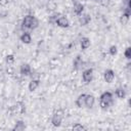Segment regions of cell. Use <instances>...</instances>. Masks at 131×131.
<instances>
[{
  "mask_svg": "<svg viewBox=\"0 0 131 131\" xmlns=\"http://www.w3.org/2000/svg\"><path fill=\"white\" fill-rule=\"evenodd\" d=\"M113 104H114V96H113V94L111 92H108V91L103 92L99 97V105H100L101 110L106 111Z\"/></svg>",
  "mask_w": 131,
  "mask_h": 131,
  "instance_id": "cell-1",
  "label": "cell"
},
{
  "mask_svg": "<svg viewBox=\"0 0 131 131\" xmlns=\"http://www.w3.org/2000/svg\"><path fill=\"white\" fill-rule=\"evenodd\" d=\"M21 25H23V28H25V29H28V30H35V29L38 27L39 21H38V19H37L34 15L28 14V15H26V16L23 18Z\"/></svg>",
  "mask_w": 131,
  "mask_h": 131,
  "instance_id": "cell-2",
  "label": "cell"
},
{
  "mask_svg": "<svg viewBox=\"0 0 131 131\" xmlns=\"http://www.w3.org/2000/svg\"><path fill=\"white\" fill-rule=\"evenodd\" d=\"M63 120V112L61 110H57L56 112L53 113L52 115V119H51V123L54 127H59L61 125V122Z\"/></svg>",
  "mask_w": 131,
  "mask_h": 131,
  "instance_id": "cell-3",
  "label": "cell"
},
{
  "mask_svg": "<svg viewBox=\"0 0 131 131\" xmlns=\"http://www.w3.org/2000/svg\"><path fill=\"white\" fill-rule=\"evenodd\" d=\"M55 24L60 28H69L70 27V20L63 15L57 16L55 19Z\"/></svg>",
  "mask_w": 131,
  "mask_h": 131,
  "instance_id": "cell-4",
  "label": "cell"
},
{
  "mask_svg": "<svg viewBox=\"0 0 131 131\" xmlns=\"http://www.w3.org/2000/svg\"><path fill=\"white\" fill-rule=\"evenodd\" d=\"M103 79L106 83H110V84L113 83L114 80H115V72L111 69L105 70L104 73H103Z\"/></svg>",
  "mask_w": 131,
  "mask_h": 131,
  "instance_id": "cell-5",
  "label": "cell"
},
{
  "mask_svg": "<svg viewBox=\"0 0 131 131\" xmlns=\"http://www.w3.org/2000/svg\"><path fill=\"white\" fill-rule=\"evenodd\" d=\"M82 79L85 83H89L93 79V70L92 69H87L83 72L82 74Z\"/></svg>",
  "mask_w": 131,
  "mask_h": 131,
  "instance_id": "cell-6",
  "label": "cell"
},
{
  "mask_svg": "<svg viewBox=\"0 0 131 131\" xmlns=\"http://www.w3.org/2000/svg\"><path fill=\"white\" fill-rule=\"evenodd\" d=\"M95 103V97L91 94H86L85 96V105L84 107H87V108H92L93 105Z\"/></svg>",
  "mask_w": 131,
  "mask_h": 131,
  "instance_id": "cell-7",
  "label": "cell"
},
{
  "mask_svg": "<svg viewBox=\"0 0 131 131\" xmlns=\"http://www.w3.org/2000/svg\"><path fill=\"white\" fill-rule=\"evenodd\" d=\"M19 72L23 76H29L31 74V66L29 63H23L20 66Z\"/></svg>",
  "mask_w": 131,
  "mask_h": 131,
  "instance_id": "cell-8",
  "label": "cell"
},
{
  "mask_svg": "<svg viewBox=\"0 0 131 131\" xmlns=\"http://www.w3.org/2000/svg\"><path fill=\"white\" fill-rule=\"evenodd\" d=\"M20 41L24 43V44H30L31 41H32V36L30 33L28 32H24L20 36Z\"/></svg>",
  "mask_w": 131,
  "mask_h": 131,
  "instance_id": "cell-9",
  "label": "cell"
},
{
  "mask_svg": "<svg viewBox=\"0 0 131 131\" xmlns=\"http://www.w3.org/2000/svg\"><path fill=\"white\" fill-rule=\"evenodd\" d=\"M80 45H81V48H82L83 50H86V49L91 45V41H90L89 38L83 37V38L81 39V41H80Z\"/></svg>",
  "mask_w": 131,
  "mask_h": 131,
  "instance_id": "cell-10",
  "label": "cell"
},
{
  "mask_svg": "<svg viewBox=\"0 0 131 131\" xmlns=\"http://www.w3.org/2000/svg\"><path fill=\"white\" fill-rule=\"evenodd\" d=\"M39 85H40V81L39 80H37V79H33L30 83H29V90L31 91V92H33V91H35L38 87H39Z\"/></svg>",
  "mask_w": 131,
  "mask_h": 131,
  "instance_id": "cell-11",
  "label": "cell"
},
{
  "mask_svg": "<svg viewBox=\"0 0 131 131\" xmlns=\"http://www.w3.org/2000/svg\"><path fill=\"white\" fill-rule=\"evenodd\" d=\"M85 96H86V94H80L78 96V98L76 99V105L78 107H84V105H85Z\"/></svg>",
  "mask_w": 131,
  "mask_h": 131,
  "instance_id": "cell-12",
  "label": "cell"
},
{
  "mask_svg": "<svg viewBox=\"0 0 131 131\" xmlns=\"http://www.w3.org/2000/svg\"><path fill=\"white\" fill-rule=\"evenodd\" d=\"M90 19H91V17L89 14H81L79 17V21L82 26H86L90 21Z\"/></svg>",
  "mask_w": 131,
  "mask_h": 131,
  "instance_id": "cell-13",
  "label": "cell"
},
{
  "mask_svg": "<svg viewBox=\"0 0 131 131\" xmlns=\"http://www.w3.org/2000/svg\"><path fill=\"white\" fill-rule=\"evenodd\" d=\"M83 8H84V6L81 3H75V5H74V12L77 15H81L82 12H83Z\"/></svg>",
  "mask_w": 131,
  "mask_h": 131,
  "instance_id": "cell-14",
  "label": "cell"
},
{
  "mask_svg": "<svg viewBox=\"0 0 131 131\" xmlns=\"http://www.w3.org/2000/svg\"><path fill=\"white\" fill-rule=\"evenodd\" d=\"M25 128H26L25 122L18 121V122H16L15 126L13 127V130H14V131H23V130H25Z\"/></svg>",
  "mask_w": 131,
  "mask_h": 131,
  "instance_id": "cell-15",
  "label": "cell"
},
{
  "mask_svg": "<svg viewBox=\"0 0 131 131\" xmlns=\"http://www.w3.org/2000/svg\"><path fill=\"white\" fill-rule=\"evenodd\" d=\"M115 93H116V96H117L118 98H120V99H123V98H125V96H126V92H125V90H124L123 88H118Z\"/></svg>",
  "mask_w": 131,
  "mask_h": 131,
  "instance_id": "cell-16",
  "label": "cell"
},
{
  "mask_svg": "<svg viewBox=\"0 0 131 131\" xmlns=\"http://www.w3.org/2000/svg\"><path fill=\"white\" fill-rule=\"evenodd\" d=\"M120 21L122 25H126L129 21V14L128 13H123L120 17Z\"/></svg>",
  "mask_w": 131,
  "mask_h": 131,
  "instance_id": "cell-17",
  "label": "cell"
},
{
  "mask_svg": "<svg viewBox=\"0 0 131 131\" xmlns=\"http://www.w3.org/2000/svg\"><path fill=\"white\" fill-rule=\"evenodd\" d=\"M108 52H110V54H111L112 56H115V55L118 53V47H117L116 45H112V46L110 47V49H108Z\"/></svg>",
  "mask_w": 131,
  "mask_h": 131,
  "instance_id": "cell-18",
  "label": "cell"
},
{
  "mask_svg": "<svg viewBox=\"0 0 131 131\" xmlns=\"http://www.w3.org/2000/svg\"><path fill=\"white\" fill-rule=\"evenodd\" d=\"M86 128L82 125V124H80V123H77V124H75L74 126H73V130H77V131H82V130H85Z\"/></svg>",
  "mask_w": 131,
  "mask_h": 131,
  "instance_id": "cell-19",
  "label": "cell"
},
{
  "mask_svg": "<svg viewBox=\"0 0 131 131\" xmlns=\"http://www.w3.org/2000/svg\"><path fill=\"white\" fill-rule=\"evenodd\" d=\"M125 57L127 59H130L131 58V48L130 47H127L126 50H125Z\"/></svg>",
  "mask_w": 131,
  "mask_h": 131,
  "instance_id": "cell-20",
  "label": "cell"
},
{
  "mask_svg": "<svg viewBox=\"0 0 131 131\" xmlns=\"http://www.w3.org/2000/svg\"><path fill=\"white\" fill-rule=\"evenodd\" d=\"M13 60H14L13 54H8V55H6V62L11 63V62H13Z\"/></svg>",
  "mask_w": 131,
  "mask_h": 131,
  "instance_id": "cell-21",
  "label": "cell"
},
{
  "mask_svg": "<svg viewBox=\"0 0 131 131\" xmlns=\"http://www.w3.org/2000/svg\"><path fill=\"white\" fill-rule=\"evenodd\" d=\"M8 2H9L8 0H0V6H3L4 7V6H6L8 4Z\"/></svg>",
  "mask_w": 131,
  "mask_h": 131,
  "instance_id": "cell-22",
  "label": "cell"
}]
</instances>
